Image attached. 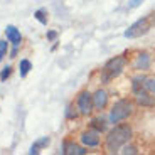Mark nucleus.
I'll return each mask as SVG.
<instances>
[{"instance_id":"f257e3e1","label":"nucleus","mask_w":155,"mask_h":155,"mask_svg":"<svg viewBox=\"0 0 155 155\" xmlns=\"http://www.w3.org/2000/svg\"><path fill=\"white\" fill-rule=\"evenodd\" d=\"M132 138V128L128 125H118L110 132L108 138H106V148H108L111 153L118 152V148L123 143H127L128 140Z\"/></svg>"},{"instance_id":"f03ea898","label":"nucleus","mask_w":155,"mask_h":155,"mask_svg":"<svg viewBox=\"0 0 155 155\" xmlns=\"http://www.w3.org/2000/svg\"><path fill=\"white\" fill-rule=\"evenodd\" d=\"M132 111H133L132 103L127 101V100H121V101H118V103L113 105L111 113H110V120H111L113 123H118V121H121L123 118H127Z\"/></svg>"},{"instance_id":"7ed1b4c3","label":"nucleus","mask_w":155,"mask_h":155,"mask_svg":"<svg viewBox=\"0 0 155 155\" xmlns=\"http://www.w3.org/2000/svg\"><path fill=\"white\" fill-rule=\"evenodd\" d=\"M125 64H127V61H125L123 56H116V58L110 59L108 62H106L105 69H103V79H111V78L118 76V74L123 71Z\"/></svg>"},{"instance_id":"20e7f679","label":"nucleus","mask_w":155,"mask_h":155,"mask_svg":"<svg viewBox=\"0 0 155 155\" xmlns=\"http://www.w3.org/2000/svg\"><path fill=\"white\" fill-rule=\"evenodd\" d=\"M150 25H153V22H152L150 17H145V19L137 20L135 24H132V25H130V27L125 31V37H128V39L140 37V35L147 34L148 29H150Z\"/></svg>"},{"instance_id":"39448f33","label":"nucleus","mask_w":155,"mask_h":155,"mask_svg":"<svg viewBox=\"0 0 155 155\" xmlns=\"http://www.w3.org/2000/svg\"><path fill=\"white\" fill-rule=\"evenodd\" d=\"M78 106H79V111L83 115H89L91 108H93V96L88 93V91H83L78 98Z\"/></svg>"},{"instance_id":"423d86ee","label":"nucleus","mask_w":155,"mask_h":155,"mask_svg":"<svg viewBox=\"0 0 155 155\" xmlns=\"http://www.w3.org/2000/svg\"><path fill=\"white\" fill-rule=\"evenodd\" d=\"M5 35H7V39H8V42H12L14 46H19L20 44V41H22V35H20V32L17 31L14 25H7V29H5Z\"/></svg>"},{"instance_id":"0eeeda50","label":"nucleus","mask_w":155,"mask_h":155,"mask_svg":"<svg viewBox=\"0 0 155 155\" xmlns=\"http://www.w3.org/2000/svg\"><path fill=\"white\" fill-rule=\"evenodd\" d=\"M81 142L88 147H96L100 143V137H98V132H84L81 135Z\"/></svg>"},{"instance_id":"6e6552de","label":"nucleus","mask_w":155,"mask_h":155,"mask_svg":"<svg viewBox=\"0 0 155 155\" xmlns=\"http://www.w3.org/2000/svg\"><path fill=\"white\" fill-rule=\"evenodd\" d=\"M106 101H108V94H106V91L98 89L96 93H94V96H93V105L96 106L98 110H101V108H105L106 106Z\"/></svg>"},{"instance_id":"1a4fd4ad","label":"nucleus","mask_w":155,"mask_h":155,"mask_svg":"<svg viewBox=\"0 0 155 155\" xmlns=\"http://www.w3.org/2000/svg\"><path fill=\"white\" fill-rule=\"evenodd\" d=\"M64 153H68V155H73V153H76V155H83V153H86V150H84L83 147H79V145L68 143V145H66V150H64Z\"/></svg>"},{"instance_id":"9d476101","label":"nucleus","mask_w":155,"mask_h":155,"mask_svg":"<svg viewBox=\"0 0 155 155\" xmlns=\"http://www.w3.org/2000/svg\"><path fill=\"white\" fill-rule=\"evenodd\" d=\"M148 64H150V59H148L147 52L140 54L138 59H137V69H148Z\"/></svg>"},{"instance_id":"9b49d317","label":"nucleus","mask_w":155,"mask_h":155,"mask_svg":"<svg viewBox=\"0 0 155 155\" xmlns=\"http://www.w3.org/2000/svg\"><path fill=\"white\" fill-rule=\"evenodd\" d=\"M137 101H138L140 105H147V106L153 105V98H150L147 93H142V91L137 93Z\"/></svg>"},{"instance_id":"f8f14e48","label":"nucleus","mask_w":155,"mask_h":155,"mask_svg":"<svg viewBox=\"0 0 155 155\" xmlns=\"http://www.w3.org/2000/svg\"><path fill=\"white\" fill-rule=\"evenodd\" d=\"M47 143H49V137H42V138H39L37 142H35V143L31 147V153H37V152H39V148L46 147Z\"/></svg>"},{"instance_id":"ddd939ff","label":"nucleus","mask_w":155,"mask_h":155,"mask_svg":"<svg viewBox=\"0 0 155 155\" xmlns=\"http://www.w3.org/2000/svg\"><path fill=\"white\" fill-rule=\"evenodd\" d=\"M31 71V61H27V59H22L20 61V76H27V73Z\"/></svg>"},{"instance_id":"4468645a","label":"nucleus","mask_w":155,"mask_h":155,"mask_svg":"<svg viewBox=\"0 0 155 155\" xmlns=\"http://www.w3.org/2000/svg\"><path fill=\"white\" fill-rule=\"evenodd\" d=\"M91 127H93L96 132H103V130L106 128V125H105V120H100V118H96V120L91 121Z\"/></svg>"},{"instance_id":"2eb2a0df","label":"nucleus","mask_w":155,"mask_h":155,"mask_svg":"<svg viewBox=\"0 0 155 155\" xmlns=\"http://www.w3.org/2000/svg\"><path fill=\"white\" fill-rule=\"evenodd\" d=\"M145 88L155 94V79H145Z\"/></svg>"},{"instance_id":"dca6fc26","label":"nucleus","mask_w":155,"mask_h":155,"mask_svg":"<svg viewBox=\"0 0 155 155\" xmlns=\"http://www.w3.org/2000/svg\"><path fill=\"white\" fill-rule=\"evenodd\" d=\"M5 52H7V42L5 41H0V61L5 56Z\"/></svg>"},{"instance_id":"f3484780","label":"nucleus","mask_w":155,"mask_h":155,"mask_svg":"<svg viewBox=\"0 0 155 155\" xmlns=\"http://www.w3.org/2000/svg\"><path fill=\"white\" fill-rule=\"evenodd\" d=\"M35 19L41 20L42 24H46V22H47V19L44 17V12H42V10H37V12H35Z\"/></svg>"},{"instance_id":"a211bd4d","label":"nucleus","mask_w":155,"mask_h":155,"mask_svg":"<svg viewBox=\"0 0 155 155\" xmlns=\"http://www.w3.org/2000/svg\"><path fill=\"white\" fill-rule=\"evenodd\" d=\"M8 76H10V68H5V69L4 71H2V74H0V79H2V81H4V79H5V78H8Z\"/></svg>"},{"instance_id":"6ab92c4d","label":"nucleus","mask_w":155,"mask_h":155,"mask_svg":"<svg viewBox=\"0 0 155 155\" xmlns=\"http://www.w3.org/2000/svg\"><path fill=\"white\" fill-rule=\"evenodd\" d=\"M123 153H137V148L135 147H127L123 150Z\"/></svg>"},{"instance_id":"aec40b11","label":"nucleus","mask_w":155,"mask_h":155,"mask_svg":"<svg viewBox=\"0 0 155 155\" xmlns=\"http://www.w3.org/2000/svg\"><path fill=\"white\" fill-rule=\"evenodd\" d=\"M140 2H142V0H132L130 7H137V5H140Z\"/></svg>"},{"instance_id":"412c9836","label":"nucleus","mask_w":155,"mask_h":155,"mask_svg":"<svg viewBox=\"0 0 155 155\" xmlns=\"http://www.w3.org/2000/svg\"><path fill=\"white\" fill-rule=\"evenodd\" d=\"M47 37H49V39H54V37H56V32H49V34H47Z\"/></svg>"}]
</instances>
